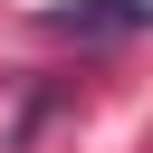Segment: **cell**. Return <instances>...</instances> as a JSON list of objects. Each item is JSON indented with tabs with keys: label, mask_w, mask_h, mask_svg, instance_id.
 <instances>
[{
	"label": "cell",
	"mask_w": 153,
	"mask_h": 153,
	"mask_svg": "<svg viewBox=\"0 0 153 153\" xmlns=\"http://www.w3.org/2000/svg\"><path fill=\"white\" fill-rule=\"evenodd\" d=\"M38 29L48 38H76V48H115V38H143L153 29V0H48Z\"/></svg>",
	"instance_id": "cell-1"
}]
</instances>
